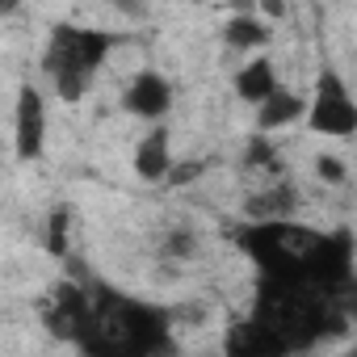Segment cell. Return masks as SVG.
<instances>
[{"label":"cell","mask_w":357,"mask_h":357,"mask_svg":"<svg viewBox=\"0 0 357 357\" xmlns=\"http://www.w3.org/2000/svg\"><path fill=\"white\" fill-rule=\"evenodd\" d=\"M236 240L257 265V278L303 282L328 294L349 278H357L349 231H319L294 219H273V223H248Z\"/></svg>","instance_id":"obj_1"},{"label":"cell","mask_w":357,"mask_h":357,"mask_svg":"<svg viewBox=\"0 0 357 357\" xmlns=\"http://www.w3.org/2000/svg\"><path fill=\"white\" fill-rule=\"evenodd\" d=\"M72 344L80 349V357H168L172 315L160 303L97 282L89 286V311Z\"/></svg>","instance_id":"obj_2"},{"label":"cell","mask_w":357,"mask_h":357,"mask_svg":"<svg viewBox=\"0 0 357 357\" xmlns=\"http://www.w3.org/2000/svg\"><path fill=\"white\" fill-rule=\"evenodd\" d=\"M248 315L273 332L290 357L324 344V340H336L344 336L353 324L336 311L332 294L319 290V286H303V282H273V278H257V290H252V307Z\"/></svg>","instance_id":"obj_3"},{"label":"cell","mask_w":357,"mask_h":357,"mask_svg":"<svg viewBox=\"0 0 357 357\" xmlns=\"http://www.w3.org/2000/svg\"><path fill=\"white\" fill-rule=\"evenodd\" d=\"M114 38L105 30H89V26H55V34L47 38L43 51V76L55 84L59 101H80L97 72L109 59Z\"/></svg>","instance_id":"obj_4"},{"label":"cell","mask_w":357,"mask_h":357,"mask_svg":"<svg viewBox=\"0 0 357 357\" xmlns=\"http://www.w3.org/2000/svg\"><path fill=\"white\" fill-rule=\"evenodd\" d=\"M307 126L315 135H332V139L357 135V97L349 93V84L336 68H319L311 101H307Z\"/></svg>","instance_id":"obj_5"},{"label":"cell","mask_w":357,"mask_h":357,"mask_svg":"<svg viewBox=\"0 0 357 357\" xmlns=\"http://www.w3.org/2000/svg\"><path fill=\"white\" fill-rule=\"evenodd\" d=\"M122 109L135 114V118H147V122H160L168 109H172V80L155 68H143L135 72V80L126 84L122 93Z\"/></svg>","instance_id":"obj_6"},{"label":"cell","mask_w":357,"mask_h":357,"mask_svg":"<svg viewBox=\"0 0 357 357\" xmlns=\"http://www.w3.org/2000/svg\"><path fill=\"white\" fill-rule=\"evenodd\" d=\"M13 139H17V160H38L47 143V101L34 84L17 93V118H13Z\"/></svg>","instance_id":"obj_7"},{"label":"cell","mask_w":357,"mask_h":357,"mask_svg":"<svg viewBox=\"0 0 357 357\" xmlns=\"http://www.w3.org/2000/svg\"><path fill=\"white\" fill-rule=\"evenodd\" d=\"M223 357H290V349L273 332H265L252 315H240L223 332Z\"/></svg>","instance_id":"obj_8"},{"label":"cell","mask_w":357,"mask_h":357,"mask_svg":"<svg viewBox=\"0 0 357 357\" xmlns=\"http://www.w3.org/2000/svg\"><path fill=\"white\" fill-rule=\"evenodd\" d=\"M282 84H278V72H273V59L269 55H257V59H248L240 72H236V93L248 101V105H265L273 93H278Z\"/></svg>","instance_id":"obj_9"},{"label":"cell","mask_w":357,"mask_h":357,"mask_svg":"<svg viewBox=\"0 0 357 357\" xmlns=\"http://www.w3.org/2000/svg\"><path fill=\"white\" fill-rule=\"evenodd\" d=\"M172 168V147H168V130L164 126H151L139 143H135V172L143 181H160Z\"/></svg>","instance_id":"obj_10"},{"label":"cell","mask_w":357,"mask_h":357,"mask_svg":"<svg viewBox=\"0 0 357 357\" xmlns=\"http://www.w3.org/2000/svg\"><path fill=\"white\" fill-rule=\"evenodd\" d=\"M298 118H307V101H303L298 93H290V89H278V93L257 109V130H282V126H290V122H298Z\"/></svg>","instance_id":"obj_11"},{"label":"cell","mask_w":357,"mask_h":357,"mask_svg":"<svg viewBox=\"0 0 357 357\" xmlns=\"http://www.w3.org/2000/svg\"><path fill=\"white\" fill-rule=\"evenodd\" d=\"M227 43L231 47H261V43H269V26H261L257 17H236L231 26H227Z\"/></svg>","instance_id":"obj_12"},{"label":"cell","mask_w":357,"mask_h":357,"mask_svg":"<svg viewBox=\"0 0 357 357\" xmlns=\"http://www.w3.org/2000/svg\"><path fill=\"white\" fill-rule=\"evenodd\" d=\"M315 164H319V176H324V181H336V185L344 181V160H336V155H319Z\"/></svg>","instance_id":"obj_13"},{"label":"cell","mask_w":357,"mask_h":357,"mask_svg":"<svg viewBox=\"0 0 357 357\" xmlns=\"http://www.w3.org/2000/svg\"><path fill=\"white\" fill-rule=\"evenodd\" d=\"M340 357H357V340H353V344H349V353H340Z\"/></svg>","instance_id":"obj_14"}]
</instances>
